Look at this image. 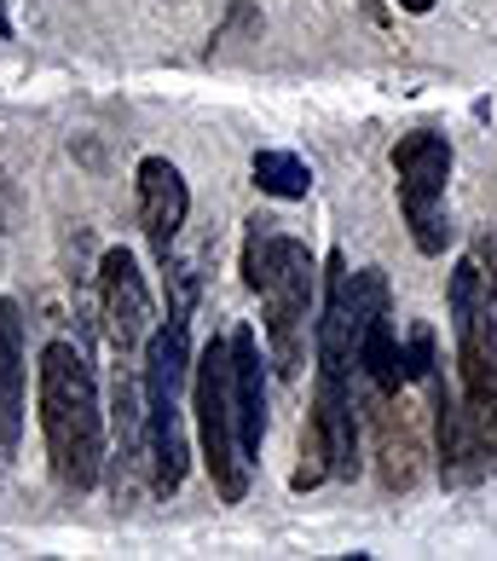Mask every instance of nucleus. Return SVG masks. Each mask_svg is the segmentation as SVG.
<instances>
[{
  "label": "nucleus",
  "instance_id": "nucleus-19",
  "mask_svg": "<svg viewBox=\"0 0 497 561\" xmlns=\"http://www.w3.org/2000/svg\"><path fill=\"white\" fill-rule=\"evenodd\" d=\"M7 30H12V24H7V7H0V41H7Z\"/></svg>",
  "mask_w": 497,
  "mask_h": 561
},
{
  "label": "nucleus",
  "instance_id": "nucleus-17",
  "mask_svg": "<svg viewBox=\"0 0 497 561\" xmlns=\"http://www.w3.org/2000/svg\"><path fill=\"white\" fill-rule=\"evenodd\" d=\"M400 359H405V382H428L434 370H440V353H434V330L428 324H411Z\"/></svg>",
  "mask_w": 497,
  "mask_h": 561
},
{
  "label": "nucleus",
  "instance_id": "nucleus-10",
  "mask_svg": "<svg viewBox=\"0 0 497 561\" xmlns=\"http://www.w3.org/2000/svg\"><path fill=\"white\" fill-rule=\"evenodd\" d=\"M313 434L324 446V463H330V481H354L359 474V417H354V382L347 377H330L319 370V393H313Z\"/></svg>",
  "mask_w": 497,
  "mask_h": 561
},
{
  "label": "nucleus",
  "instance_id": "nucleus-9",
  "mask_svg": "<svg viewBox=\"0 0 497 561\" xmlns=\"http://www.w3.org/2000/svg\"><path fill=\"white\" fill-rule=\"evenodd\" d=\"M434 388V451H440V481L446 486H481L486 481V451H481V434L469 423V405L440 382V370L428 377Z\"/></svg>",
  "mask_w": 497,
  "mask_h": 561
},
{
  "label": "nucleus",
  "instance_id": "nucleus-12",
  "mask_svg": "<svg viewBox=\"0 0 497 561\" xmlns=\"http://www.w3.org/2000/svg\"><path fill=\"white\" fill-rule=\"evenodd\" d=\"M232 405H238V440L248 463H261L266 440V365H261V336L248 324L232 330Z\"/></svg>",
  "mask_w": 497,
  "mask_h": 561
},
{
  "label": "nucleus",
  "instance_id": "nucleus-8",
  "mask_svg": "<svg viewBox=\"0 0 497 561\" xmlns=\"http://www.w3.org/2000/svg\"><path fill=\"white\" fill-rule=\"evenodd\" d=\"M111 492L116 504L139 492V474L151 481V423H145V377H128L116 365V382H111Z\"/></svg>",
  "mask_w": 497,
  "mask_h": 561
},
{
  "label": "nucleus",
  "instance_id": "nucleus-6",
  "mask_svg": "<svg viewBox=\"0 0 497 561\" xmlns=\"http://www.w3.org/2000/svg\"><path fill=\"white\" fill-rule=\"evenodd\" d=\"M99 313H105V336L116 347V359H134L157 336L151 289H145V273L128 249H105L99 255Z\"/></svg>",
  "mask_w": 497,
  "mask_h": 561
},
{
  "label": "nucleus",
  "instance_id": "nucleus-3",
  "mask_svg": "<svg viewBox=\"0 0 497 561\" xmlns=\"http://www.w3.org/2000/svg\"><path fill=\"white\" fill-rule=\"evenodd\" d=\"M192 324H162L145 342V423H151V492H180L185 481V423H180V393L192 382Z\"/></svg>",
  "mask_w": 497,
  "mask_h": 561
},
{
  "label": "nucleus",
  "instance_id": "nucleus-11",
  "mask_svg": "<svg viewBox=\"0 0 497 561\" xmlns=\"http://www.w3.org/2000/svg\"><path fill=\"white\" fill-rule=\"evenodd\" d=\"M185 215H192V192H185V174L169 157H145L139 162V226L151 238L157 261L169 255L185 232Z\"/></svg>",
  "mask_w": 497,
  "mask_h": 561
},
{
  "label": "nucleus",
  "instance_id": "nucleus-13",
  "mask_svg": "<svg viewBox=\"0 0 497 561\" xmlns=\"http://www.w3.org/2000/svg\"><path fill=\"white\" fill-rule=\"evenodd\" d=\"M24 446V313L0 296V463Z\"/></svg>",
  "mask_w": 497,
  "mask_h": 561
},
{
  "label": "nucleus",
  "instance_id": "nucleus-4",
  "mask_svg": "<svg viewBox=\"0 0 497 561\" xmlns=\"http://www.w3.org/2000/svg\"><path fill=\"white\" fill-rule=\"evenodd\" d=\"M192 405H197V434H203V463L226 504H243L248 492V451L238 440V405H232V336H215L192 365Z\"/></svg>",
  "mask_w": 497,
  "mask_h": 561
},
{
  "label": "nucleus",
  "instance_id": "nucleus-16",
  "mask_svg": "<svg viewBox=\"0 0 497 561\" xmlns=\"http://www.w3.org/2000/svg\"><path fill=\"white\" fill-rule=\"evenodd\" d=\"M162 278H169V324H192L197 296H203V255H162Z\"/></svg>",
  "mask_w": 497,
  "mask_h": 561
},
{
  "label": "nucleus",
  "instance_id": "nucleus-15",
  "mask_svg": "<svg viewBox=\"0 0 497 561\" xmlns=\"http://www.w3.org/2000/svg\"><path fill=\"white\" fill-rule=\"evenodd\" d=\"M255 185L278 203H301L313 192V169L296 151H255Z\"/></svg>",
  "mask_w": 497,
  "mask_h": 561
},
{
  "label": "nucleus",
  "instance_id": "nucleus-18",
  "mask_svg": "<svg viewBox=\"0 0 497 561\" xmlns=\"http://www.w3.org/2000/svg\"><path fill=\"white\" fill-rule=\"evenodd\" d=\"M393 7H405V12H434V0H393Z\"/></svg>",
  "mask_w": 497,
  "mask_h": 561
},
{
  "label": "nucleus",
  "instance_id": "nucleus-5",
  "mask_svg": "<svg viewBox=\"0 0 497 561\" xmlns=\"http://www.w3.org/2000/svg\"><path fill=\"white\" fill-rule=\"evenodd\" d=\"M393 174H400V209L411 226V243L423 255H446L451 215H446V180H451V139L440 128H411L393 145Z\"/></svg>",
  "mask_w": 497,
  "mask_h": 561
},
{
  "label": "nucleus",
  "instance_id": "nucleus-14",
  "mask_svg": "<svg viewBox=\"0 0 497 561\" xmlns=\"http://www.w3.org/2000/svg\"><path fill=\"white\" fill-rule=\"evenodd\" d=\"M370 423H377V469H382V486L388 492H411L423 481V440L411 434L405 423V405H393V393H377L370 388Z\"/></svg>",
  "mask_w": 497,
  "mask_h": 561
},
{
  "label": "nucleus",
  "instance_id": "nucleus-1",
  "mask_svg": "<svg viewBox=\"0 0 497 561\" xmlns=\"http://www.w3.org/2000/svg\"><path fill=\"white\" fill-rule=\"evenodd\" d=\"M41 434H47V463L65 492H93L105 474V411H99L93 365L76 342H47L35 365Z\"/></svg>",
  "mask_w": 497,
  "mask_h": 561
},
{
  "label": "nucleus",
  "instance_id": "nucleus-7",
  "mask_svg": "<svg viewBox=\"0 0 497 561\" xmlns=\"http://www.w3.org/2000/svg\"><path fill=\"white\" fill-rule=\"evenodd\" d=\"M354 266L336 249L324 266V319L313 324V347H319V370L330 377H347L354 382L359 370V336H365V313H359V289H354Z\"/></svg>",
  "mask_w": 497,
  "mask_h": 561
},
{
  "label": "nucleus",
  "instance_id": "nucleus-2",
  "mask_svg": "<svg viewBox=\"0 0 497 561\" xmlns=\"http://www.w3.org/2000/svg\"><path fill=\"white\" fill-rule=\"evenodd\" d=\"M313 255L301 238H289L278 220L255 215L243 226V284L261 296L266 313V353L278 377H301L307 330H313Z\"/></svg>",
  "mask_w": 497,
  "mask_h": 561
}]
</instances>
